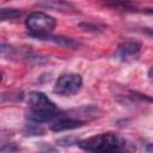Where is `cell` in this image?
<instances>
[{
	"label": "cell",
	"instance_id": "6da1fadb",
	"mask_svg": "<svg viewBox=\"0 0 153 153\" xmlns=\"http://www.w3.org/2000/svg\"><path fill=\"white\" fill-rule=\"evenodd\" d=\"M27 103L30 105V110L26 114V117L35 123L50 122L62 117L56 105L43 92H30L27 94Z\"/></svg>",
	"mask_w": 153,
	"mask_h": 153
},
{
	"label": "cell",
	"instance_id": "7a4b0ae2",
	"mask_svg": "<svg viewBox=\"0 0 153 153\" xmlns=\"http://www.w3.org/2000/svg\"><path fill=\"white\" fill-rule=\"evenodd\" d=\"M78 146L91 153H128L127 143L116 134H98L78 141Z\"/></svg>",
	"mask_w": 153,
	"mask_h": 153
},
{
	"label": "cell",
	"instance_id": "3957f363",
	"mask_svg": "<svg viewBox=\"0 0 153 153\" xmlns=\"http://www.w3.org/2000/svg\"><path fill=\"white\" fill-rule=\"evenodd\" d=\"M25 25L29 29L32 37L44 36V35H49L54 30L56 25V20L51 16L44 12L36 11L27 16L25 20Z\"/></svg>",
	"mask_w": 153,
	"mask_h": 153
},
{
	"label": "cell",
	"instance_id": "277c9868",
	"mask_svg": "<svg viewBox=\"0 0 153 153\" xmlns=\"http://www.w3.org/2000/svg\"><path fill=\"white\" fill-rule=\"evenodd\" d=\"M81 85L82 78L79 74H63L56 80L54 92L60 96H72L81 88Z\"/></svg>",
	"mask_w": 153,
	"mask_h": 153
},
{
	"label": "cell",
	"instance_id": "5b68a950",
	"mask_svg": "<svg viewBox=\"0 0 153 153\" xmlns=\"http://www.w3.org/2000/svg\"><path fill=\"white\" fill-rule=\"evenodd\" d=\"M84 126V122L80 120H73V118H59L57 121H55L50 129L53 131H63V130H69V129H75V128H80Z\"/></svg>",
	"mask_w": 153,
	"mask_h": 153
},
{
	"label": "cell",
	"instance_id": "8992f818",
	"mask_svg": "<svg viewBox=\"0 0 153 153\" xmlns=\"http://www.w3.org/2000/svg\"><path fill=\"white\" fill-rule=\"evenodd\" d=\"M140 49H141V44L136 41H126L118 44V53H120V56L123 59L136 56Z\"/></svg>",
	"mask_w": 153,
	"mask_h": 153
},
{
	"label": "cell",
	"instance_id": "52a82bcc",
	"mask_svg": "<svg viewBox=\"0 0 153 153\" xmlns=\"http://www.w3.org/2000/svg\"><path fill=\"white\" fill-rule=\"evenodd\" d=\"M37 39H43V41H50L54 42L56 44L63 45V47H68V48H74L78 45L76 42H74L71 38L67 37H60V36H50V35H44V36H36Z\"/></svg>",
	"mask_w": 153,
	"mask_h": 153
},
{
	"label": "cell",
	"instance_id": "ba28073f",
	"mask_svg": "<svg viewBox=\"0 0 153 153\" xmlns=\"http://www.w3.org/2000/svg\"><path fill=\"white\" fill-rule=\"evenodd\" d=\"M37 5L41 7H48L53 10H60V11L74 10V6L72 4L65 2V1H41V2H37Z\"/></svg>",
	"mask_w": 153,
	"mask_h": 153
},
{
	"label": "cell",
	"instance_id": "9c48e42d",
	"mask_svg": "<svg viewBox=\"0 0 153 153\" xmlns=\"http://www.w3.org/2000/svg\"><path fill=\"white\" fill-rule=\"evenodd\" d=\"M20 14H22V12L17 8H8V7L0 8V22L16 19V18L20 17Z\"/></svg>",
	"mask_w": 153,
	"mask_h": 153
},
{
	"label": "cell",
	"instance_id": "30bf717a",
	"mask_svg": "<svg viewBox=\"0 0 153 153\" xmlns=\"http://www.w3.org/2000/svg\"><path fill=\"white\" fill-rule=\"evenodd\" d=\"M78 139L75 137V136H65V137H62V139H59L57 141H56V143L57 145H60V146H71V145H75V143H78Z\"/></svg>",
	"mask_w": 153,
	"mask_h": 153
},
{
	"label": "cell",
	"instance_id": "8fae6325",
	"mask_svg": "<svg viewBox=\"0 0 153 153\" xmlns=\"http://www.w3.org/2000/svg\"><path fill=\"white\" fill-rule=\"evenodd\" d=\"M13 50V48L8 44H5V43H0V56H4V55H7L8 53H11Z\"/></svg>",
	"mask_w": 153,
	"mask_h": 153
},
{
	"label": "cell",
	"instance_id": "7c38bea8",
	"mask_svg": "<svg viewBox=\"0 0 153 153\" xmlns=\"http://www.w3.org/2000/svg\"><path fill=\"white\" fill-rule=\"evenodd\" d=\"M1 79H2V75L0 74V82H1Z\"/></svg>",
	"mask_w": 153,
	"mask_h": 153
}]
</instances>
